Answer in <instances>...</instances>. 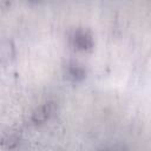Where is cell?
<instances>
[{"label":"cell","mask_w":151,"mask_h":151,"mask_svg":"<svg viewBox=\"0 0 151 151\" xmlns=\"http://www.w3.org/2000/svg\"><path fill=\"white\" fill-rule=\"evenodd\" d=\"M55 111V104L53 101H48L44 105H41L40 107H38L33 114H32V120L34 123H44L46 122Z\"/></svg>","instance_id":"6da1fadb"},{"label":"cell","mask_w":151,"mask_h":151,"mask_svg":"<svg viewBox=\"0 0 151 151\" xmlns=\"http://www.w3.org/2000/svg\"><path fill=\"white\" fill-rule=\"evenodd\" d=\"M73 40H74V45L79 50L85 51V50H88L92 47V38L86 32H83V31L77 32Z\"/></svg>","instance_id":"7a4b0ae2"},{"label":"cell","mask_w":151,"mask_h":151,"mask_svg":"<svg viewBox=\"0 0 151 151\" xmlns=\"http://www.w3.org/2000/svg\"><path fill=\"white\" fill-rule=\"evenodd\" d=\"M68 77L72 80H81L85 77V70L79 65H71L68 67Z\"/></svg>","instance_id":"3957f363"},{"label":"cell","mask_w":151,"mask_h":151,"mask_svg":"<svg viewBox=\"0 0 151 151\" xmlns=\"http://www.w3.org/2000/svg\"><path fill=\"white\" fill-rule=\"evenodd\" d=\"M7 147H14L18 143H19V139H18V137L17 136H13V134H11V136H8V137H6L5 138V142H2Z\"/></svg>","instance_id":"277c9868"},{"label":"cell","mask_w":151,"mask_h":151,"mask_svg":"<svg viewBox=\"0 0 151 151\" xmlns=\"http://www.w3.org/2000/svg\"><path fill=\"white\" fill-rule=\"evenodd\" d=\"M31 1H33V2H37V1H40V0H31Z\"/></svg>","instance_id":"5b68a950"}]
</instances>
